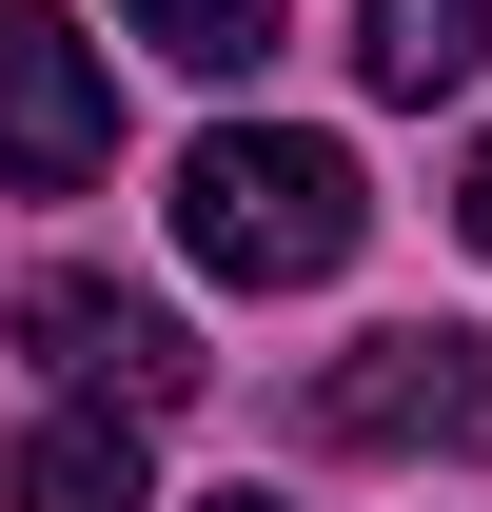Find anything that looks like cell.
Here are the masks:
<instances>
[{
    "label": "cell",
    "instance_id": "6da1fadb",
    "mask_svg": "<svg viewBox=\"0 0 492 512\" xmlns=\"http://www.w3.org/2000/svg\"><path fill=\"white\" fill-rule=\"evenodd\" d=\"M355 237H374V178H355V138H315V119H217L178 158V256L237 276V296H315Z\"/></svg>",
    "mask_w": 492,
    "mask_h": 512
},
{
    "label": "cell",
    "instance_id": "7a4b0ae2",
    "mask_svg": "<svg viewBox=\"0 0 492 512\" xmlns=\"http://www.w3.org/2000/svg\"><path fill=\"white\" fill-rule=\"evenodd\" d=\"M315 453H492V335L414 316V335H355V355H315Z\"/></svg>",
    "mask_w": 492,
    "mask_h": 512
},
{
    "label": "cell",
    "instance_id": "3957f363",
    "mask_svg": "<svg viewBox=\"0 0 492 512\" xmlns=\"http://www.w3.org/2000/svg\"><path fill=\"white\" fill-rule=\"evenodd\" d=\"M20 355H40V375H60L79 414H138V434H158V414L197 394V335L158 316L138 276H99V256H60V276H20Z\"/></svg>",
    "mask_w": 492,
    "mask_h": 512
},
{
    "label": "cell",
    "instance_id": "277c9868",
    "mask_svg": "<svg viewBox=\"0 0 492 512\" xmlns=\"http://www.w3.org/2000/svg\"><path fill=\"white\" fill-rule=\"evenodd\" d=\"M119 158V60L79 40L60 0H0V178L20 197H79Z\"/></svg>",
    "mask_w": 492,
    "mask_h": 512
},
{
    "label": "cell",
    "instance_id": "5b68a950",
    "mask_svg": "<svg viewBox=\"0 0 492 512\" xmlns=\"http://www.w3.org/2000/svg\"><path fill=\"white\" fill-rule=\"evenodd\" d=\"M0 493H20V512H158V473H138V414H79V394H60L40 434L0 453Z\"/></svg>",
    "mask_w": 492,
    "mask_h": 512
},
{
    "label": "cell",
    "instance_id": "8992f818",
    "mask_svg": "<svg viewBox=\"0 0 492 512\" xmlns=\"http://www.w3.org/2000/svg\"><path fill=\"white\" fill-rule=\"evenodd\" d=\"M355 79L374 99H473L492 79V0H355Z\"/></svg>",
    "mask_w": 492,
    "mask_h": 512
},
{
    "label": "cell",
    "instance_id": "52a82bcc",
    "mask_svg": "<svg viewBox=\"0 0 492 512\" xmlns=\"http://www.w3.org/2000/svg\"><path fill=\"white\" fill-rule=\"evenodd\" d=\"M119 40H158L178 79H256L276 60V0H119Z\"/></svg>",
    "mask_w": 492,
    "mask_h": 512
},
{
    "label": "cell",
    "instance_id": "ba28073f",
    "mask_svg": "<svg viewBox=\"0 0 492 512\" xmlns=\"http://www.w3.org/2000/svg\"><path fill=\"white\" fill-rule=\"evenodd\" d=\"M453 237H473V256H492V138H473V178H453Z\"/></svg>",
    "mask_w": 492,
    "mask_h": 512
},
{
    "label": "cell",
    "instance_id": "9c48e42d",
    "mask_svg": "<svg viewBox=\"0 0 492 512\" xmlns=\"http://www.w3.org/2000/svg\"><path fill=\"white\" fill-rule=\"evenodd\" d=\"M197 512H276V493H197Z\"/></svg>",
    "mask_w": 492,
    "mask_h": 512
}]
</instances>
